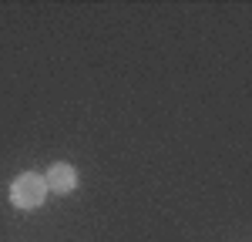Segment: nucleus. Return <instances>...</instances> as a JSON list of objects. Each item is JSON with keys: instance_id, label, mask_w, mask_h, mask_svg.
<instances>
[{"instance_id": "1", "label": "nucleus", "mask_w": 252, "mask_h": 242, "mask_svg": "<svg viewBox=\"0 0 252 242\" xmlns=\"http://www.w3.org/2000/svg\"><path fill=\"white\" fill-rule=\"evenodd\" d=\"M44 195H47V185H44V175H37V172H24L10 185V202L17 209H37V205H44Z\"/></svg>"}, {"instance_id": "2", "label": "nucleus", "mask_w": 252, "mask_h": 242, "mask_svg": "<svg viewBox=\"0 0 252 242\" xmlns=\"http://www.w3.org/2000/svg\"><path fill=\"white\" fill-rule=\"evenodd\" d=\"M44 185H47V192H58V195L74 192V188H78V172H74V165H67V161L51 165L47 175H44Z\"/></svg>"}]
</instances>
